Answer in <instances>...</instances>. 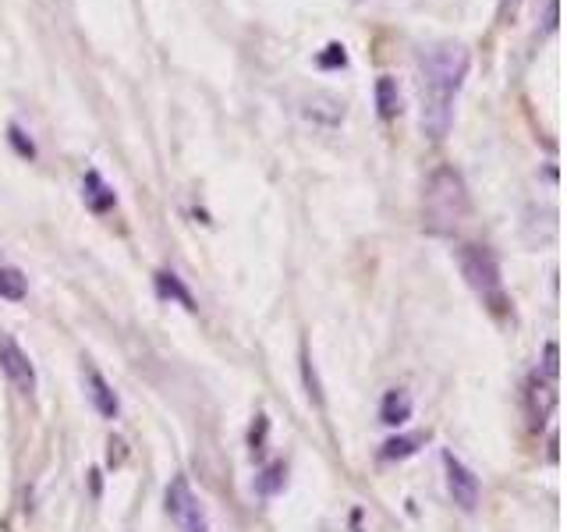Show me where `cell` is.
Listing matches in <instances>:
<instances>
[{
  "label": "cell",
  "mask_w": 567,
  "mask_h": 532,
  "mask_svg": "<svg viewBox=\"0 0 567 532\" xmlns=\"http://www.w3.org/2000/svg\"><path fill=\"white\" fill-rule=\"evenodd\" d=\"M468 50L461 43H436L419 57V96H422V132L440 142L454 125V100L468 75Z\"/></svg>",
  "instance_id": "cell-1"
},
{
  "label": "cell",
  "mask_w": 567,
  "mask_h": 532,
  "mask_svg": "<svg viewBox=\"0 0 567 532\" xmlns=\"http://www.w3.org/2000/svg\"><path fill=\"white\" fill-rule=\"evenodd\" d=\"M472 213L465 178L454 167H436L426 181V196H422V224L429 235L451 238L461 231V224Z\"/></svg>",
  "instance_id": "cell-2"
},
{
  "label": "cell",
  "mask_w": 567,
  "mask_h": 532,
  "mask_svg": "<svg viewBox=\"0 0 567 532\" xmlns=\"http://www.w3.org/2000/svg\"><path fill=\"white\" fill-rule=\"evenodd\" d=\"M461 274H465L468 288L475 295L504 306V277H500V263L493 256V249H486V245H465L461 249Z\"/></svg>",
  "instance_id": "cell-3"
},
{
  "label": "cell",
  "mask_w": 567,
  "mask_h": 532,
  "mask_svg": "<svg viewBox=\"0 0 567 532\" xmlns=\"http://www.w3.org/2000/svg\"><path fill=\"white\" fill-rule=\"evenodd\" d=\"M167 515L174 518L178 532H210L206 511H202L199 497L192 493L185 476H174L171 486H167Z\"/></svg>",
  "instance_id": "cell-4"
},
{
  "label": "cell",
  "mask_w": 567,
  "mask_h": 532,
  "mask_svg": "<svg viewBox=\"0 0 567 532\" xmlns=\"http://www.w3.org/2000/svg\"><path fill=\"white\" fill-rule=\"evenodd\" d=\"M443 472H447V490H451L454 504H458L461 511L479 508V497H482L479 476H475L461 458H454L451 451H443Z\"/></svg>",
  "instance_id": "cell-5"
},
{
  "label": "cell",
  "mask_w": 567,
  "mask_h": 532,
  "mask_svg": "<svg viewBox=\"0 0 567 532\" xmlns=\"http://www.w3.org/2000/svg\"><path fill=\"white\" fill-rule=\"evenodd\" d=\"M0 369L8 373V380L22 394L36 391V369H32V359L22 352V345H18L15 337L4 334V330H0Z\"/></svg>",
  "instance_id": "cell-6"
},
{
  "label": "cell",
  "mask_w": 567,
  "mask_h": 532,
  "mask_svg": "<svg viewBox=\"0 0 567 532\" xmlns=\"http://www.w3.org/2000/svg\"><path fill=\"white\" fill-rule=\"evenodd\" d=\"M86 391H89V401H93L96 412H100L103 419H117V412H121V401H117L114 387H110L93 366L86 369Z\"/></svg>",
  "instance_id": "cell-7"
},
{
  "label": "cell",
  "mask_w": 567,
  "mask_h": 532,
  "mask_svg": "<svg viewBox=\"0 0 567 532\" xmlns=\"http://www.w3.org/2000/svg\"><path fill=\"white\" fill-rule=\"evenodd\" d=\"M82 199H86V206L93 213H107V210H114V203H117L114 188L100 178V171H86V181H82Z\"/></svg>",
  "instance_id": "cell-8"
},
{
  "label": "cell",
  "mask_w": 567,
  "mask_h": 532,
  "mask_svg": "<svg viewBox=\"0 0 567 532\" xmlns=\"http://www.w3.org/2000/svg\"><path fill=\"white\" fill-rule=\"evenodd\" d=\"M553 405H557V391H553V380H543V376H532L529 380V408H532V419H536L539 426L546 423V415L553 412Z\"/></svg>",
  "instance_id": "cell-9"
},
{
  "label": "cell",
  "mask_w": 567,
  "mask_h": 532,
  "mask_svg": "<svg viewBox=\"0 0 567 532\" xmlns=\"http://www.w3.org/2000/svg\"><path fill=\"white\" fill-rule=\"evenodd\" d=\"M380 419L387 426H404V423H408V419H412V394L401 391V387L387 391V398H383V405H380Z\"/></svg>",
  "instance_id": "cell-10"
},
{
  "label": "cell",
  "mask_w": 567,
  "mask_h": 532,
  "mask_svg": "<svg viewBox=\"0 0 567 532\" xmlns=\"http://www.w3.org/2000/svg\"><path fill=\"white\" fill-rule=\"evenodd\" d=\"M376 110H380L383 121H394L401 114V93H397V82L390 75H380V82H376Z\"/></svg>",
  "instance_id": "cell-11"
},
{
  "label": "cell",
  "mask_w": 567,
  "mask_h": 532,
  "mask_svg": "<svg viewBox=\"0 0 567 532\" xmlns=\"http://www.w3.org/2000/svg\"><path fill=\"white\" fill-rule=\"evenodd\" d=\"M156 291H160V298H178V302L188 309V313H195L192 291H188L185 284H181V277L171 274V270H160V274H156Z\"/></svg>",
  "instance_id": "cell-12"
},
{
  "label": "cell",
  "mask_w": 567,
  "mask_h": 532,
  "mask_svg": "<svg viewBox=\"0 0 567 532\" xmlns=\"http://www.w3.org/2000/svg\"><path fill=\"white\" fill-rule=\"evenodd\" d=\"M0 298L8 302H22L25 298V274L15 266H0Z\"/></svg>",
  "instance_id": "cell-13"
},
{
  "label": "cell",
  "mask_w": 567,
  "mask_h": 532,
  "mask_svg": "<svg viewBox=\"0 0 567 532\" xmlns=\"http://www.w3.org/2000/svg\"><path fill=\"white\" fill-rule=\"evenodd\" d=\"M422 444V437L415 433V437H390L387 444H383L380 458H387V462H394V458H408V454H415Z\"/></svg>",
  "instance_id": "cell-14"
},
{
  "label": "cell",
  "mask_w": 567,
  "mask_h": 532,
  "mask_svg": "<svg viewBox=\"0 0 567 532\" xmlns=\"http://www.w3.org/2000/svg\"><path fill=\"white\" fill-rule=\"evenodd\" d=\"M8 139H11V146L18 149V157H25V160L36 157V142H32L29 135L22 132V125H11L8 128Z\"/></svg>",
  "instance_id": "cell-15"
},
{
  "label": "cell",
  "mask_w": 567,
  "mask_h": 532,
  "mask_svg": "<svg viewBox=\"0 0 567 532\" xmlns=\"http://www.w3.org/2000/svg\"><path fill=\"white\" fill-rule=\"evenodd\" d=\"M256 486L259 493H277L280 486H284V465H270V469L256 479Z\"/></svg>",
  "instance_id": "cell-16"
},
{
  "label": "cell",
  "mask_w": 567,
  "mask_h": 532,
  "mask_svg": "<svg viewBox=\"0 0 567 532\" xmlns=\"http://www.w3.org/2000/svg\"><path fill=\"white\" fill-rule=\"evenodd\" d=\"M560 348H557V341H546V348H543V373H546V380H553L557 384V373H560Z\"/></svg>",
  "instance_id": "cell-17"
},
{
  "label": "cell",
  "mask_w": 567,
  "mask_h": 532,
  "mask_svg": "<svg viewBox=\"0 0 567 532\" xmlns=\"http://www.w3.org/2000/svg\"><path fill=\"white\" fill-rule=\"evenodd\" d=\"M348 64V54H344L341 43H330L323 54H319V68H344Z\"/></svg>",
  "instance_id": "cell-18"
},
{
  "label": "cell",
  "mask_w": 567,
  "mask_h": 532,
  "mask_svg": "<svg viewBox=\"0 0 567 532\" xmlns=\"http://www.w3.org/2000/svg\"><path fill=\"white\" fill-rule=\"evenodd\" d=\"M302 376H305V387H309V398L316 405H323V394H319V380H316V369H312V359L302 355Z\"/></svg>",
  "instance_id": "cell-19"
}]
</instances>
